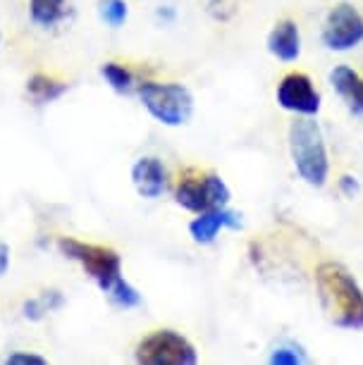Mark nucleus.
<instances>
[{"mask_svg":"<svg viewBox=\"0 0 363 365\" xmlns=\"http://www.w3.org/2000/svg\"><path fill=\"white\" fill-rule=\"evenodd\" d=\"M316 292L325 318L334 327L363 329V289L342 263H320L316 267Z\"/></svg>","mask_w":363,"mask_h":365,"instance_id":"nucleus-1","label":"nucleus"},{"mask_svg":"<svg viewBox=\"0 0 363 365\" xmlns=\"http://www.w3.org/2000/svg\"><path fill=\"white\" fill-rule=\"evenodd\" d=\"M287 146H290L292 165L297 175L308 187L323 189L330 179V155H327L323 129L313 117L297 115L287 132Z\"/></svg>","mask_w":363,"mask_h":365,"instance_id":"nucleus-2","label":"nucleus"},{"mask_svg":"<svg viewBox=\"0 0 363 365\" xmlns=\"http://www.w3.org/2000/svg\"><path fill=\"white\" fill-rule=\"evenodd\" d=\"M56 249L63 258L77 263L103 294L111 292L115 282L125 277L122 274V256L113 246L91 244V241H81L77 237H58Z\"/></svg>","mask_w":363,"mask_h":365,"instance_id":"nucleus-3","label":"nucleus"},{"mask_svg":"<svg viewBox=\"0 0 363 365\" xmlns=\"http://www.w3.org/2000/svg\"><path fill=\"white\" fill-rule=\"evenodd\" d=\"M136 96L143 110L163 127H184L194 117V93L180 81H141Z\"/></svg>","mask_w":363,"mask_h":365,"instance_id":"nucleus-4","label":"nucleus"},{"mask_svg":"<svg viewBox=\"0 0 363 365\" xmlns=\"http://www.w3.org/2000/svg\"><path fill=\"white\" fill-rule=\"evenodd\" d=\"M175 203L189 212H203L208 208L230 205L232 191L218 172L187 170L175 184Z\"/></svg>","mask_w":363,"mask_h":365,"instance_id":"nucleus-5","label":"nucleus"},{"mask_svg":"<svg viewBox=\"0 0 363 365\" xmlns=\"http://www.w3.org/2000/svg\"><path fill=\"white\" fill-rule=\"evenodd\" d=\"M134 361L139 365H196L198 351L177 329H153L136 344Z\"/></svg>","mask_w":363,"mask_h":365,"instance_id":"nucleus-6","label":"nucleus"},{"mask_svg":"<svg viewBox=\"0 0 363 365\" xmlns=\"http://www.w3.org/2000/svg\"><path fill=\"white\" fill-rule=\"evenodd\" d=\"M320 41L332 53H349L363 43V15L354 5L339 3L327 12Z\"/></svg>","mask_w":363,"mask_h":365,"instance_id":"nucleus-7","label":"nucleus"},{"mask_svg":"<svg viewBox=\"0 0 363 365\" xmlns=\"http://www.w3.org/2000/svg\"><path fill=\"white\" fill-rule=\"evenodd\" d=\"M277 106L294 115L316 117L320 113V93L304 72H290L280 79L275 91Z\"/></svg>","mask_w":363,"mask_h":365,"instance_id":"nucleus-8","label":"nucleus"},{"mask_svg":"<svg viewBox=\"0 0 363 365\" xmlns=\"http://www.w3.org/2000/svg\"><path fill=\"white\" fill-rule=\"evenodd\" d=\"M244 217L239 210H232L230 205L223 208H208L203 212H196L189 222V237L198 246H208L220 237L223 230H242Z\"/></svg>","mask_w":363,"mask_h":365,"instance_id":"nucleus-9","label":"nucleus"},{"mask_svg":"<svg viewBox=\"0 0 363 365\" xmlns=\"http://www.w3.org/2000/svg\"><path fill=\"white\" fill-rule=\"evenodd\" d=\"M129 177H132V187L136 189V194L146 201H158L170 187V172L158 155L136 158L132 170H129Z\"/></svg>","mask_w":363,"mask_h":365,"instance_id":"nucleus-10","label":"nucleus"},{"mask_svg":"<svg viewBox=\"0 0 363 365\" xmlns=\"http://www.w3.org/2000/svg\"><path fill=\"white\" fill-rule=\"evenodd\" d=\"M268 53L280 63H297L301 58V31L294 19H280L265 38Z\"/></svg>","mask_w":363,"mask_h":365,"instance_id":"nucleus-11","label":"nucleus"},{"mask_svg":"<svg viewBox=\"0 0 363 365\" xmlns=\"http://www.w3.org/2000/svg\"><path fill=\"white\" fill-rule=\"evenodd\" d=\"M67 91H70V84H67L65 79H58L46 72H34L24 84L26 101H29L34 108L51 106V103L63 98Z\"/></svg>","mask_w":363,"mask_h":365,"instance_id":"nucleus-12","label":"nucleus"},{"mask_svg":"<svg viewBox=\"0 0 363 365\" xmlns=\"http://www.w3.org/2000/svg\"><path fill=\"white\" fill-rule=\"evenodd\" d=\"M70 17V0H29V19L41 31H53Z\"/></svg>","mask_w":363,"mask_h":365,"instance_id":"nucleus-13","label":"nucleus"},{"mask_svg":"<svg viewBox=\"0 0 363 365\" xmlns=\"http://www.w3.org/2000/svg\"><path fill=\"white\" fill-rule=\"evenodd\" d=\"M65 303L67 301H65L63 292H58V289H46V292L24 299L19 313H22V318L26 322H41L51 313H58L60 308H65Z\"/></svg>","mask_w":363,"mask_h":365,"instance_id":"nucleus-14","label":"nucleus"},{"mask_svg":"<svg viewBox=\"0 0 363 365\" xmlns=\"http://www.w3.org/2000/svg\"><path fill=\"white\" fill-rule=\"evenodd\" d=\"M101 79L106 81L108 86L113 88L115 93L120 96H132L136 88H139L141 81L136 79L134 70H129L127 65L122 63H115V60H108V63L101 65Z\"/></svg>","mask_w":363,"mask_h":365,"instance_id":"nucleus-15","label":"nucleus"},{"mask_svg":"<svg viewBox=\"0 0 363 365\" xmlns=\"http://www.w3.org/2000/svg\"><path fill=\"white\" fill-rule=\"evenodd\" d=\"M108 301H111L113 308H120V311H134V308H139L143 299L139 294V289H136L132 282H127L125 277L115 282V287L111 292H106Z\"/></svg>","mask_w":363,"mask_h":365,"instance_id":"nucleus-16","label":"nucleus"},{"mask_svg":"<svg viewBox=\"0 0 363 365\" xmlns=\"http://www.w3.org/2000/svg\"><path fill=\"white\" fill-rule=\"evenodd\" d=\"M96 15L106 26L120 29L129 19V5L127 0H98L96 3Z\"/></svg>","mask_w":363,"mask_h":365,"instance_id":"nucleus-17","label":"nucleus"},{"mask_svg":"<svg viewBox=\"0 0 363 365\" xmlns=\"http://www.w3.org/2000/svg\"><path fill=\"white\" fill-rule=\"evenodd\" d=\"M306 361H308V358L304 354V349L297 346V344H292V341L280 344V346L272 349L270 356H268L270 365H301Z\"/></svg>","mask_w":363,"mask_h":365,"instance_id":"nucleus-18","label":"nucleus"},{"mask_svg":"<svg viewBox=\"0 0 363 365\" xmlns=\"http://www.w3.org/2000/svg\"><path fill=\"white\" fill-rule=\"evenodd\" d=\"M356 77H359V72L352 70L349 65H337L330 72V86L334 88V93H337L339 98H342V96L349 91V86H352L354 81H356Z\"/></svg>","mask_w":363,"mask_h":365,"instance_id":"nucleus-19","label":"nucleus"},{"mask_svg":"<svg viewBox=\"0 0 363 365\" xmlns=\"http://www.w3.org/2000/svg\"><path fill=\"white\" fill-rule=\"evenodd\" d=\"M5 365H48V358L36 354V351H10L3 358Z\"/></svg>","mask_w":363,"mask_h":365,"instance_id":"nucleus-20","label":"nucleus"},{"mask_svg":"<svg viewBox=\"0 0 363 365\" xmlns=\"http://www.w3.org/2000/svg\"><path fill=\"white\" fill-rule=\"evenodd\" d=\"M342 101L349 106V113L354 115H363V79L356 77V81L349 86V91L342 96Z\"/></svg>","mask_w":363,"mask_h":365,"instance_id":"nucleus-21","label":"nucleus"},{"mask_svg":"<svg viewBox=\"0 0 363 365\" xmlns=\"http://www.w3.org/2000/svg\"><path fill=\"white\" fill-rule=\"evenodd\" d=\"M208 5V15L218 22H227L235 15V0H205Z\"/></svg>","mask_w":363,"mask_h":365,"instance_id":"nucleus-22","label":"nucleus"},{"mask_svg":"<svg viewBox=\"0 0 363 365\" xmlns=\"http://www.w3.org/2000/svg\"><path fill=\"white\" fill-rule=\"evenodd\" d=\"M337 187H339V191H342V196H347V198H354V196L361 191L359 179L352 177V175H342V177H339V182H337Z\"/></svg>","mask_w":363,"mask_h":365,"instance_id":"nucleus-23","label":"nucleus"},{"mask_svg":"<svg viewBox=\"0 0 363 365\" xmlns=\"http://www.w3.org/2000/svg\"><path fill=\"white\" fill-rule=\"evenodd\" d=\"M10 263H12V249H10L8 241L0 239V279H3L5 274H8Z\"/></svg>","mask_w":363,"mask_h":365,"instance_id":"nucleus-24","label":"nucleus"},{"mask_svg":"<svg viewBox=\"0 0 363 365\" xmlns=\"http://www.w3.org/2000/svg\"><path fill=\"white\" fill-rule=\"evenodd\" d=\"M155 17H158L163 24H168V22H175L177 12H175L173 5H160V8L155 10Z\"/></svg>","mask_w":363,"mask_h":365,"instance_id":"nucleus-25","label":"nucleus"},{"mask_svg":"<svg viewBox=\"0 0 363 365\" xmlns=\"http://www.w3.org/2000/svg\"><path fill=\"white\" fill-rule=\"evenodd\" d=\"M0 48H3V34H0Z\"/></svg>","mask_w":363,"mask_h":365,"instance_id":"nucleus-26","label":"nucleus"}]
</instances>
